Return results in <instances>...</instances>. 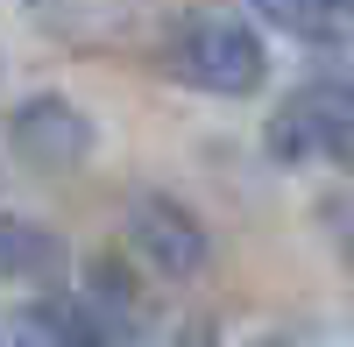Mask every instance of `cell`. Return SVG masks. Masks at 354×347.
<instances>
[{
    "instance_id": "6",
    "label": "cell",
    "mask_w": 354,
    "mask_h": 347,
    "mask_svg": "<svg viewBox=\"0 0 354 347\" xmlns=\"http://www.w3.org/2000/svg\"><path fill=\"white\" fill-rule=\"evenodd\" d=\"M248 8L283 28V36H298V43H333L340 36V15H333V0H248Z\"/></svg>"
},
{
    "instance_id": "4",
    "label": "cell",
    "mask_w": 354,
    "mask_h": 347,
    "mask_svg": "<svg viewBox=\"0 0 354 347\" xmlns=\"http://www.w3.org/2000/svg\"><path fill=\"white\" fill-rule=\"evenodd\" d=\"M15 149L28 163H43V170H64V163H78L85 149H93V128H85L78 106H64L57 93H43V100H28L15 113Z\"/></svg>"
},
{
    "instance_id": "5",
    "label": "cell",
    "mask_w": 354,
    "mask_h": 347,
    "mask_svg": "<svg viewBox=\"0 0 354 347\" xmlns=\"http://www.w3.org/2000/svg\"><path fill=\"white\" fill-rule=\"evenodd\" d=\"M57 263H64V248H57V234L50 227H28V220H0V276H15V283H28V276H57Z\"/></svg>"
},
{
    "instance_id": "2",
    "label": "cell",
    "mask_w": 354,
    "mask_h": 347,
    "mask_svg": "<svg viewBox=\"0 0 354 347\" xmlns=\"http://www.w3.org/2000/svg\"><path fill=\"white\" fill-rule=\"evenodd\" d=\"M270 156L277 163H340V170H354V85H340V78L298 85L270 121Z\"/></svg>"
},
{
    "instance_id": "7",
    "label": "cell",
    "mask_w": 354,
    "mask_h": 347,
    "mask_svg": "<svg viewBox=\"0 0 354 347\" xmlns=\"http://www.w3.org/2000/svg\"><path fill=\"white\" fill-rule=\"evenodd\" d=\"M28 333H36L43 347H106V333L93 326V312H85L78 298H50L28 312Z\"/></svg>"
},
{
    "instance_id": "1",
    "label": "cell",
    "mask_w": 354,
    "mask_h": 347,
    "mask_svg": "<svg viewBox=\"0 0 354 347\" xmlns=\"http://www.w3.org/2000/svg\"><path fill=\"white\" fill-rule=\"evenodd\" d=\"M170 71L198 85V93H220V100H248L262 71H270V57H262L255 43V28L241 15H227V8H192L185 21L170 28Z\"/></svg>"
},
{
    "instance_id": "3",
    "label": "cell",
    "mask_w": 354,
    "mask_h": 347,
    "mask_svg": "<svg viewBox=\"0 0 354 347\" xmlns=\"http://www.w3.org/2000/svg\"><path fill=\"white\" fill-rule=\"evenodd\" d=\"M128 234H135V248L149 255L163 276H192V270L205 263V234H198V220L177 206V198H163V191H142L135 206H128Z\"/></svg>"
},
{
    "instance_id": "8",
    "label": "cell",
    "mask_w": 354,
    "mask_h": 347,
    "mask_svg": "<svg viewBox=\"0 0 354 347\" xmlns=\"http://www.w3.org/2000/svg\"><path fill=\"white\" fill-rule=\"evenodd\" d=\"M333 15H354V0H333Z\"/></svg>"
}]
</instances>
